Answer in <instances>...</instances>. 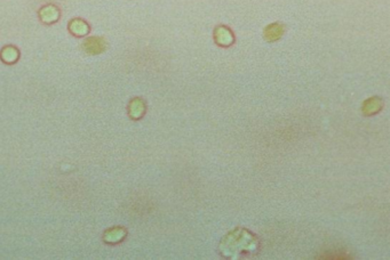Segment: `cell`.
Returning <instances> with one entry per match:
<instances>
[{"instance_id": "cell-9", "label": "cell", "mask_w": 390, "mask_h": 260, "mask_svg": "<svg viewBox=\"0 0 390 260\" xmlns=\"http://www.w3.org/2000/svg\"><path fill=\"white\" fill-rule=\"evenodd\" d=\"M125 235V232L121 230V228H115V230H111L109 231L108 233H106V236H104V239H106L108 242H115V241H118L124 237Z\"/></svg>"}, {"instance_id": "cell-7", "label": "cell", "mask_w": 390, "mask_h": 260, "mask_svg": "<svg viewBox=\"0 0 390 260\" xmlns=\"http://www.w3.org/2000/svg\"><path fill=\"white\" fill-rule=\"evenodd\" d=\"M17 56H19V53L14 47H6L3 49L2 52V58L5 61L6 63H13L17 59Z\"/></svg>"}, {"instance_id": "cell-1", "label": "cell", "mask_w": 390, "mask_h": 260, "mask_svg": "<svg viewBox=\"0 0 390 260\" xmlns=\"http://www.w3.org/2000/svg\"><path fill=\"white\" fill-rule=\"evenodd\" d=\"M84 49L88 54H100L106 49V43L102 38H98V36H93V38H88L84 43Z\"/></svg>"}, {"instance_id": "cell-4", "label": "cell", "mask_w": 390, "mask_h": 260, "mask_svg": "<svg viewBox=\"0 0 390 260\" xmlns=\"http://www.w3.org/2000/svg\"><path fill=\"white\" fill-rule=\"evenodd\" d=\"M215 39L220 45H230L231 41H233V35L226 27L220 26L215 31Z\"/></svg>"}, {"instance_id": "cell-6", "label": "cell", "mask_w": 390, "mask_h": 260, "mask_svg": "<svg viewBox=\"0 0 390 260\" xmlns=\"http://www.w3.org/2000/svg\"><path fill=\"white\" fill-rule=\"evenodd\" d=\"M380 107H381L380 99L374 97V98H370V99L366 100V102L364 103V106H363V109H364V112L366 114H372V113L378 112Z\"/></svg>"}, {"instance_id": "cell-3", "label": "cell", "mask_w": 390, "mask_h": 260, "mask_svg": "<svg viewBox=\"0 0 390 260\" xmlns=\"http://www.w3.org/2000/svg\"><path fill=\"white\" fill-rule=\"evenodd\" d=\"M39 16L42 18L43 22L52 23L58 18V11L56 7L49 5V6H45L42 8V11L39 12Z\"/></svg>"}, {"instance_id": "cell-8", "label": "cell", "mask_w": 390, "mask_h": 260, "mask_svg": "<svg viewBox=\"0 0 390 260\" xmlns=\"http://www.w3.org/2000/svg\"><path fill=\"white\" fill-rule=\"evenodd\" d=\"M143 109H144V105L140 99H134L133 102L131 103L129 111H131V116L133 118H140V116H141L143 112Z\"/></svg>"}, {"instance_id": "cell-5", "label": "cell", "mask_w": 390, "mask_h": 260, "mask_svg": "<svg viewBox=\"0 0 390 260\" xmlns=\"http://www.w3.org/2000/svg\"><path fill=\"white\" fill-rule=\"evenodd\" d=\"M69 27L72 33L76 35H85L88 32V25L80 20L71 21Z\"/></svg>"}, {"instance_id": "cell-2", "label": "cell", "mask_w": 390, "mask_h": 260, "mask_svg": "<svg viewBox=\"0 0 390 260\" xmlns=\"http://www.w3.org/2000/svg\"><path fill=\"white\" fill-rule=\"evenodd\" d=\"M284 33V26L279 23H274L269 26H267L265 30V38L268 41L278 40Z\"/></svg>"}]
</instances>
